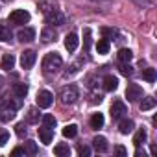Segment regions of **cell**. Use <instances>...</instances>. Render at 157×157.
Here are the masks:
<instances>
[{
	"mask_svg": "<svg viewBox=\"0 0 157 157\" xmlns=\"http://www.w3.org/2000/svg\"><path fill=\"white\" fill-rule=\"evenodd\" d=\"M61 67H63V59H61V56L57 52H50V54L44 56V59H43V70L46 74H54Z\"/></svg>",
	"mask_w": 157,
	"mask_h": 157,
	"instance_id": "obj_1",
	"label": "cell"
},
{
	"mask_svg": "<svg viewBox=\"0 0 157 157\" xmlns=\"http://www.w3.org/2000/svg\"><path fill=\"white\" fill-rule=\"evenodd\" d=\"M59 98H61V104H65V105H72V104H76L78 98H80V91H78L76 85H67V87L61 89Z\"/></svg>",
	"mask_w": 157,
	"mask_h": 157,
	"instance_id": "obj_2",
	"label": "cell"
},
{
	"mask_svg": "<svg viewBox=\"0 0 157 157\" xmlns=\"http://www.w3.org/2000/svg\"><path fill=\"white\" fill-rule=\"evenodd\" d=\"M54 104V94L50 93V91H39L37 93V105L41 107V109H48L50 105Z\"/></svg>",
	"mask_w": 157,
	"mask_h": 157,
	"instance_id": "obj_3",
	"label": "cell"
},
{
	"mask_svg": "<svg viewBox=\"0 0 157 157\" xmlns=\"http://www.w3.org/2000/svg\"><path fill=\"white\" fill-rule=\"evenodd\" d=\"M10 22L13 24H26L30 22V13L26 10H15L10 13Z\"/></svg>",
	"mask_w": 157,
	"mask_h": 157,
	"instance_id": "obj_4",
	"label": "cell"
},
{
	"mask_svg": "<svg viewBox=\"0 0 157 157\" xmlns=\"http://www.w3.org/2000/svg\"><path fill=\"white\" fill-rule=\"evenodd\" d=\"M126 113H128L126 104H124L122 100H115L113 105H111V118H113V120H120Z\"/></svg>",
	"mask_w": 157,
	"mask_h": 157,
	"instance_id": "obj_5",
	"label": "cell"
},
{
	"mask_svg": "<svg viewBox=\"0 0 157 157\" xmlns=\"http://www.w3.org/2000/svg\"><path fill=\"white\" fill-rule=\"evenodd\" d=\"M126 98L128 102H137L139 98H142V87L137 83H129L126 87Z\"/></svg>",
	"mask_w": 157,
	"mask_h": 157,
	"instance_id": "obj_6",
	"label": "cell"
},
{
	"mask_svg": "<svg viewBox=\"0 0 157 157\" xmlns=\"http://www.w3.org/2000/svg\"><path fill=\"white\" fill-rule=\"evenodd\" d=\"M44 21H46V24L61 26V24H65V15H63L61 11H57V10H52V11H48V13H46Z\"/></svg>",
	"mask_w": 157,
	"mask_h": 157,
	"instance_id": "obj_7",
	"label": "cell"
},
{
	"mask_svg": "<svg viewBox=\"0 0 157 157\" xmlns=\"http://www.w3.org/2000/svg\"><path fill=\"white\" fill-rule=\"evenodd\" d=\"M35 59H37L35 52H33V50H26V52H22V56H21V67H22V68H32V67L35 65Z\"/></svg>",
	"mask_w": 157,
	"mask_h": 157,
	"instance_id": "obj_8",
	"label": "cell"
},
{
	"mask_svg": "<svg viewBox=\"0 0 157 157\" xmlns=\"http://www.w3.org/2000/svg\"><path fill=\"white\" fill-rule=\"evenodd\" d=\"M17 39L21 43H30V41L35 39V30L33 28H22V30H19L17 32Z\"/></svg>",
	"mask_w": 157,
	"mask_h": 157,
	"instance_id": "obj_9",
	"label": "cell"
},
{
	"mask_svg": "<svg viewBox=\"0 0 157 157\" xmlns=\"http://www.w3.org/2000/svg\"><path fill=\"white\" fill-rule=\"evenodd\" d=\"M93 146H94V150H96L98 153H105V151L109 150L107 139H105V137H102V135H98V137H94V139H93Z\"/></svg>",
	"mask_w": 157,
	"mask_h": 157,
	"instance_id": "obj_10",
	"label": "cell"
},
{
	"mask_svg": "<svg viewBox=\"0 0 157 157\" xmlns=\"http://www.w3.org/2000/svg\"><path fill=\"white\" fill-rule=\"evenodd\" d=\"M78 44H80V39H78L76 33H68V35L65 37V48H67L68 52H76Z\"/></svg>",
	"mask_w": 157,
	"mask_h": 157,
	"instance_id": "obj_11",
	"label": "cell"
},
{
	"mask_svg": "<svg viewBox=\"0 0 157 157\" xmlns=\"http://www.w3.org/2000/svg\"><path fill=\"white\" fill-rule=\"evenodd\" d=\"M117 87H118V80H117L113 74H107V76L104 78V89H105L107 93H113Z\"/></svg>",
	"mask_w": 157,
	"mask_h": 157,
	"instance_id": "obj_12",
	"label": "cell"
},
{
	"mask_svg": "<svg viewBox=\"0 0 157 157\" xmlns=\"http://www.w3.org/2000/svg\"><path fill=\"white\" fill-rule=\"evenodd\" d=\"M39 137H41V142L43 144H50L52 142V139H54V131L50 129V128H39Z\"/></svg>",
	"mask_w": 157,
	"mask_h": 157,
	"instance_id": "obj_13",
	"label": "cell"
},
{
	"mask_svg": "<svg viewBox=\"0 0 157 157\" xmlns=\"http://www.w3.org/2000/svg\"><path fill=\"white\" fill-rule=\"evenodd\" d=\"M15 117H17L15 109H11V107H0V120H2V122H10Z\"/></svg>",
	"mask_w": 157,
	"mask_h": 157,
	"instance_id": "obj_14",
	"label": "cell"
},
{
	"mask_svg": "<svg viewBox=\"0 0 157 157\" xmlns=\"http://www.w3.org/2000/svg\"><path fill=\"white\" fill-rule=\"evenodd\" d=\"M56 30L54 28H50V26H46L43 32H41V41L43 43H52V41H56Z\"/></svg>",
	"mask_w": 157,
	"mask_h": 157,
	"instance_id": "obj_15",
	"label": "cell"
},
{
	"mask_svg": "<svg viewBox=\"0 0 157 157\" xmlns=\"http://www.w3.org/2000/svg\"><path fill=\"white\" fill-rule=\"evenodd\" d=\"M133 128H135L133 120H120V124H118V131H120L122 135L131 133V131H133Z\"/></svg>",
	"mask_w": 157,
	"mask_h": 157,
	"instance_id": "obj_16",
	"label": "cell"
},
{
	"mask_svg": "<svg viewBox=\"0 0 157 157\" xmlns=\"http://www.w3.org/2000/svg\"><path fill=\"white\" fill-rule=\"evenodd\" d=\"M0 67H2L4 70H11L15 67V56L13 54H6L2 57V65H0Z\"/></svg>",
	"mask_w": 157,
	"mask_h": 157,
	"instance_id": "obj_17",
	"label": "cell"
},
{
	"mask_svg": "<svg viewBox=\"0 0 157 157\" xmlns=\"http://www.w3.org/2000/svg\"><path fill=\"white\" fill-rule=\"evenodd\" d=\"M109 48H111V43H109V39H100L98 43H96V50H98V54H102V56H105L107 52H109Z\"/></svg>",
	"mask_w": 157,
	"mask_h": 157,
	"instance_id": "obj_18",
	"label": "cell"
},
{
	"mask_svg": "<svg viewBox=\"0 0 157 157\" xmlns=\"http://www.w3.org/2000/svg\"><path fill=\"white\" fill-rule=\"evenodd\" d=\"M133 59V52L129 48H120L118 50V61L120 63H129Z\"/></svg>",
	"mask_w": 157,
	"mask_h": 157,
	"instance_id": "obj_19",
	"label": "cell"
},
{
	"mask_svg": "<svg viewBox=\"0 0 157 157\" xmlns=\"http://www.w3.org/2000/svg\"><path fill=\"white\" fill-rule=\"evenodd\" d=\"M11 32H10V28L6 26V22H0V41H4V43H10L11 41Z\"/></svg>",
	"mask_w": 157,
	"mask_h": 157,
	"instance_id": "obj_20",
	"label": "cell"
},
{
	"mask_svg": "<svg viewBox=\"0 0 157 157\" xmlns=\"http://www.w3.org/2000/svg\"><path fill=\"white\" fill-rule=\"evenodd\" d=\"M13 93H15L17 98H24L28 94V85L26 83H15L13 85Z\"/></svg>",
	"mask_w": 157,
	"mask_h": 157,
	"instance_id": "obj_21",
	"label": "cell"
},
{
	"mask_svg": "<svg viewBox=\"0 0 157 157\" xmlns=\"http://www.w3.org/2000/svg\"><path fill=\"white\" fill-rule=\"evenodd\" d=\"M102 126H104V115L102 113H94L91 117V128L93 129H100Z\"/></svg>",
	"mask_w": 157,
	"mask_h": 157,
	"instance_id": "obj_22",
	"label": "cell"
},
{
	"mask_svg": "<svg viewBox=\"0 0 157 157\" xmlns=\"http://www.w3.org/2000/svg\"><path fill=\"white\" fill-rule=\"evenodd\" d=\"M76 135H78V126H76V124H67V126L63 128V137L74 139Z\"/></svg>",
	"mask_w": 157,
	"mask_h": 157,
	"instance_id": "obj_23",
	"label": "cell"
},
{
	"mask_svg": "<svg viewBox=\"0 0 157 157\" xmlns=\"http://www.w3.org/2000/svg\"><path fill=\"white\" fill-rule=\"evenodd\" d=\"M144 142H146V131L144 129H139L135 133V137H133V144H135V148H140Z\"/></svg>",
	"mask_w": 157,
	"mask_h": 157,
	"instance_id": "obj_24",
	"label": "cell"
},
{
	"mask_svg": "<svg viewBox=\"0 0 157 157\" xmlns=\"http://www.w3.org/2000/svg\"><path fill=\"white\" fill-rule=\"evenodd\" d=\"M153 107H155V98H151V96L142 98V102H140V111H150V109H153Z\"/></svg>",
	"mask_w": 157,
	"mask_h": 157,
	"instance_id": "obj_25",
	"label": "cell"
},
{
	"mask_svg": "<svg viewBox=\"0 0 157 157\" xmlns=\"http://www.w3.org/2000/svg\"><path fill=\"white\" fill-rule=\"evenodd\" d=\"M54 153H56L57 157H68V155H70V148H68L67 144H57V146L54 148Z\"/></svg>",
	"mask_w": 157,
	"mask_h": 157,
	"instance_id": "obj_26",
	"label": "cell"
},
{
	"mask_svg": "<svg viewBox=\"0 0 157 157\" xmlns=\"http://www.w3.org/2000/svg\"><path fill=\"white\" fill-rule=\"evenodd\" d=\"M142 78H144V80L148 82V83H153L155 82V68H144L142 70Z\"/></svg>",
	"mask_w": 157,
	"mask_h": 157,
	"instance_id": "obj_27",
	"label": "cell"
},
{
	"mask_svg": "<svg viewBox=\"0 0 157 157\" xmlns=\"http://www.w3.org/2000/svg\"><path fill=\"white\" fill-rule=\"evenodd\" d=\"M24 153L35 155V153H37V144H35L33 140H26V142H24Z\"/></svg>",
	"mask_w": 157,
	"mask_h": 157,
	"instance_id": "obj_28",
	"label": "cell"
},
{
	"mask_svg": "<svg viewBox=\"0 0 157 157\" xmlns=\"http://www.w3.org/2000/svg\"><path fill=\"white\" fill-rule=\"evenodd\" d=\"M56 124H57V122H56L54 115H44V117H43V126H44V128L54 129V128H56Z\"/></svg>",
	"mask_w": 157,
	"mask_h": 157,
	"instance_id": "obj_29",
	"label": "cell"
},
{
	"mask_svg": "<svg viewBox=\"0 0 157 157\" xmlns=\"http://www.w3.org/2000/svg\"><path fill=\"white\" fill-rule=\"evenodd\" d=\"M91 43H93V41H91V30L85 28V30H83V48H85V52L91 48Z\"/></svg>",
	"mask_w": 157,
	"mask_h": 157,
	"instance_id": "obj_30",
	"label": "cell"
},
{
	"mask_svg": "<svg viewBox=\"0 0 157 157\" xmlns=\"http://www.w3.org/2000/svg\"><path fill=\"white\" fill-rule=\"evenodd\" d=\"M37 120H39V113H37V109H35V107L28 109V122H30V124H35Z\"/></svg>",
	"mask_w": 157,
	"mask_h": 157,
	"instance_id": "obj_31",
	"label": "cell"
},
{
	"mask_svg": "<svg viewBox=\"0 0 157 157\" xmlns=\"http://www.w3.org/2000/svg\"><path fill=\"white\" fill-rule=\"evenodd\" d=\"M100 32H102L104 39H113V37L117 35V30H115V28H102Z\"/></svg>",
	"mask_w": 157,
	"mask_h": 157,
	"instance_id": "obj_32",
	"label": "cell"
},
{
	"mask_svg": "<svg viewBox=\"0 0 157 157\" xmlns=\"http://www.w3.org/2000/svg\"><path fill=\"white\" fill-rule=\"evenodd\" d=\"M120 74H124V76H131V74H133V67H131L129 63H122V65H120Z\"/></svg>",
	"mask_w": 157,
	"mask_h": 157,
	"instance_id": "obj_33",
	"label": "cell"
},
{
	"mask_svg": "<svg viewBox=\"0 0 157 157\" xmlns=\"http://www.w3.org/2000/svg\"><path fill=\"white\" fill-rule=\"evenodd\" d=\"M15 131H17V135L22 139V137H26V133H28V128H26V124H17Z\"/></svg>",
	"mask_w": 157,
	"mask_h": 157,
	"instance_id": "obj_34",
	"label": "cell"
},
{
	"mask_svg": "<svg viewBox=\"0 0 157 157\" xmlns=\"http://www.w3.org/2000/svg\"><path fill=\"white\" fill-rule=\"evenodd\" d=\"M39 10H41V11H43V13L46 15V13H48V11H52L54 8H52V6H50L48 2H46V0H41V2H39Z\"/></svg>",
	"mask_w": 157,
	"mask_h": 157,
	"instance_id": "obj_35",
	"label": "cell"
},
{
	"mask_svg": "<svg viewBox=\"0 0 157 157\" xmlns=\"http://www.w3.org/2000/svg\"><path fill=\"white\" fill-rule=\"evenodd\" d=\"M78 70H80V63H74V65L70 67V70H65V78H68V76H72V74H76Z\"/></svg>",
	"mask_w": 157,
	"mask_h": 157,
	"instance_id": "obj_36",
	"label": "cell"
},
{
	"mask_svg": "<svg viewBox=\"0 0 157 157\" xmlns=\"http://www.w3.org/2000/svg\"><path fill=\"white\" fill-rule=\"evenodd\" d=\"M8 140H10V133L6 129H2V131H0V146H4Z\"/></svg>",
	"mask_w": 157,
	"mask_h": 157,
	"instance_id": "obj_37",
	"label": "cell"
},
{
	"mask_svg": "<svg viewBox=\"0 0 157 157\" xmlns=\"http://www.w3.org/2000/svg\"><path fill=\"white\" fill-rule=\"evenodd\" d=\"M115 153H117L118 157H126V155H128V150H126L124 146L118 144V146H115Z\"/></svg>",
	"mask_w": 157,
	"mask_h": 157,
	"instance_id": "obj_38",
	"label": "cell"
},
{
	"mask_svg": "<svg viewBox=\"0 0 157 157\" xmlns=\"http://www.w3.org/2000/svg\"><path fill=\"white\" fill-rule=\"evenodd\" d=\"M78 153H80L82 157H87V155H91V148L89 146H80L78 148Z\"/></svg>",
	"mask_w": 157,
	"mask_h": 157,
	"instance_id": "obj_39",
	"label": "cell"
},
{
	"mask_svg": "<svg viewBox=\"0 0 157 157\" xmlns=\"http://www.w3.org/2000/svg\"><path fill=\"white\" fill-rule=\"evenodd\" d=\"M22 153H24V148H15L11 151V155H22Z\"/></svg>",
	"mask_w": 157,
	"mask_h": 157,
	"instance_id": "obj_40",
	"label": "cell"
},
{
	"mask_svg": "<svg viewBox=\"0 0 157 157\" xmlns=\"http://www.w3.org/2000/svg\"><path fill=\"white\" fill-rule=\"evenodd\" d=\"M135 157H146V153L140 151V150H137V151H135Z\"/></svg>",
	"mask_w": 157,
	"mask_h": 157,
	"instance_id": "obj_41",
	"label": "cell"
},
{
	"mask_svg": "<svg viewBox=\"0 0 157 157\" xmlns=\"http://www.w3.org/2000/svg\"><path fill=\"white\" fill-rule=\"evenodd\" d=\"M2 83H4V80H2V78H0V87H2Z\"/></svg>",
	"mask_w": 157,
	"mask_h": 157,
	"instance_id": "obj_42",
	"label": "cell"
},
{
	"mask_svg": "<svg viewBox=\"0 0 157 157\" xmlns=\"http://www.w3.org/2000/svg\"><path fill=\"white\" fill-rule=\"evenodd\" d=\"M4 2H13V0H4Z\"/></svg>",
	"mask_w": 157,
	"mask_h": 157,
	"instance_id": "obj_43",
	"label": "cell"
}]
</instances>
